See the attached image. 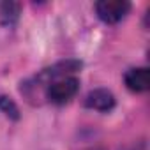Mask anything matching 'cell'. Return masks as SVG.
Instances as JSON below:
<instances>
[{
  "label": "cell",
  "instance_id": "cell-1",
  "mask_svg": "<svg viewBox=\"0 0 150 150\" xmlns=\"http://www.w3.org/2000/svg\"><path fill=\"white\" fill-rule=\"evenodd\" d=\"M80 90V80L74 76H64L58 78L55 81H51L46 88V97L55 103V104H62L71 101Z\"/></svg>",
  "mask_w": 150,
  "mask_h": 150
},
{
  "label": "cell",
  "instance_id": "cell-2",
  "mask_svg": "<svg viewBox=\"0 0 150 150\" xmlns=\"http://www.w3.org/2000/svg\"><path fill=\"white\" fill-rule=\"evenodd\" d=\"M131 11V4L127 0H101L96 4V13L101 21L108 25H115L122 21Z\"/></svg>",
  "mask_w": 150,
  "mask_h": 150
},
{
  "label": "cell",
  "instance_id": "cell-3",
  "mask_svg": "<svg viewBox=\"0 0 150 150\" xmlns=\"http://www.w3.org/2000/svg\"><path fill=\"white\" fill-rule=\"evenodd\" d=\"M85 106L90 110H97L103 113H108L115 108V96L106 90V88H96L90 90L87 99H85Z\"/></svg>",
  "mask_w": 150,
  "mask_h": 150
},
{
  "label": "cell",
  "instance_id": "cell-4",
  "mask_svg": "<svg viewBox=\"0 0 150 150\" xmlns=\"http://www.w3.org/2000/svg\"><path fill=\"white\" fill-rule=\"evenodd\" d=\"M124 81L131 92H146L150 87V71L146 67L129 69L124 76Z\"/></svg>",
  "mask_w": 150,
  "mask_h": 150
},
{
  "label": "cell",
  "instance_id": "cell-5",
  "mask_svg": "<svg viewBox=\"0 0 150 150\" xmlns=\"http://www.w3.org/2000/svg\"><path fill=\"white\" fill-rule=\"evenodd\" d=\"M20 11H21V6L18 2L0 4V21H2V25H6V27L16 25V21L20 20Z\"/></svg>",
  "mask_w": 150,
  "mask_h": 150
},
{
  "label": "cell",
  "instance_id": "cell-6",
  "mask_svg": "<svg viewBox=\"0 0 150 150\" xmlns=\"http://www.w3.org/2000/svg\"><path fill=\"white\" fill-rule=\"evenodd\" d=\"M0 111H2L7 118H11V120H18L20 118L18 104L9 96H0Z\"/></svg>",
  "mask_w": 150,
  "mask_h": 150
},
{
  "label": "cell",
  "instance_id": "cell-7",
  "mask_svg": "<svg viewBox=\"0 0 150 150\" xmlns=\"http://www.w3.org/2000/svg\"><path fill=\"white\" fill-rule=\"evenodd\" d=\"M88 150H103V148H88Z\"/></svg>",
  "mask_w": 150,
  "mask_h": 150
}]
</instances>
